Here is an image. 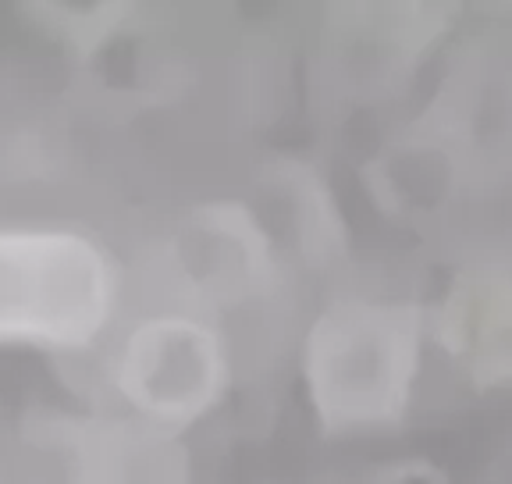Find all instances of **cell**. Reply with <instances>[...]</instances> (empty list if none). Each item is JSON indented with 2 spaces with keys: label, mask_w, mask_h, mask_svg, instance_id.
I'll use <instances>...</instances> for the list:
<instances>
[{
  "label": "cell",
  "mask_w": 512,
  "mask_h": 484,
  "mask_svg": "<svg viewBox=\"0 0 512 484\" xmlns=\"http://www.w3.org/2000/svg\"><path fill=\"white\" fill-rule=\"evenodd\" d=\"M424 314L399 299L349 296L320 310L303 342V385L331 435L399 424L424 367Z\"/></svg>",
  "instance_id": "1"
},
{
  "label": "cell",
  "mask_w": 512,
  "mask_h": 484,
  "mask_svg": "<svg viewBox=\"0 0 512 484\" xmlns=\"http://www.w3.org/2000/svg\"><path fill=\"white\" fill-rule=\"evenodd\" d=\"M121 271L75 228L0 225V349L86 353L118 321Z\"/></svg>",
  "instance_id": "2"
},
{
  "label": "cell",
  "mask_w": 512,
  "mask_h": 484,
  "mask_svg": "<svg viewBox=\"0 0 512 484\" xmlns=\"http://www.w3.org/2000/svg\"><path fill=\"white\" fill-rule=\"evenodd\" d=\"M111 381L136 420L157 431L200 424L232 388V349L207 317L168 310L125 331L111 363Z\"/></svg>",
  "instance_id": "3"
},
{
  "label": "cell",
  "mask_w": 512,
  "mask_h": 484,
  "mask_svg": "<svg viewBox=\"0 0 512 484\" xmlns=\"http://www.w3.org/2000/svg\"><path fill=\"white\" fill-rule=\"evenodd\" d=\"M25 484H189L175 435L143 420L57 417L25 438Z\"/></svg>",
  "instance_id": "4"
},
{
  "label": "cell",
  "mask_w": 512,
  "mask_h": 484,
  "mask_svg": "<svg viewBox=\"0 0 512 484\" xmlns=\"http://www.w3.org/2000/svg\"><path fill=\"white\" fill-rule=\"evenodd\" d=\"M178 275L200 310H232L264 296L274 282V246L260 218L242 203H214L182 225Z\"/></svg>",
  "instance_id": "5"
},
{
  "label": "cell",
  "mask_w": 512,
  "mask_h": 484,
  "mask_svg": "<svg viewBox=\"0 0 512 484\" xmlns=\"http://www.w3.org/2000/svg\"><path fill=\"white\" fill-rule=\"evenodd\" d=\"M434 342L470 385L512 388V264L459 271L434 310Z\"/></svg>",
  "instance_id": "6"
},
{
  "label": "cell",
  "mask_w": 512,
  "mask_h": 484,
  "mask_svg": "<svg viewBox=\"0 0 512 484\" xmlns=\"http://www.w3.org/2000/svg\"><path fill=\"white\" fill-rule=\"evenodd\" d=\"M456 175V157L448 146L416 139L395 146L392 154H381L370 186L377 203L395 218H427L452 196Z\"/></svg>",
  "instance_id": "7"
},
{
  "label": "cell",
  "mask_w": 512,
  "mask_h": 484,
  "mask_svg": "<svg viewBox=\"0 0 512 484\" xmlns=\"http://www.w3.org/2000/svg\"><path fill=\"white\" fill-rule=\"evenodd\" d=\"M367 484H452L441 467L427 460H406L392 463V467H381Z\"/></svg>",
  "instance_id": "8"
}]
</instances>
